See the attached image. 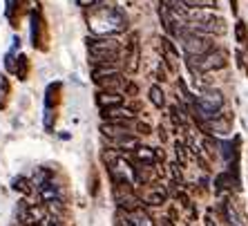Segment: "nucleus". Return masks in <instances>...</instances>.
<instances>
[{
  "mask_svg": "<svg viewBox=\"0 0 248 226\" xmlns=\"http://www.w3.org/2000/svg\"><path fill=\"white\" fill-rule=\"evenodd\" d=\"M12 191L20 193V195H31L34 188H31V181L27 177H14L12 179Z\"/></svg>",
  "mask_w": 248,
  "mask_h": 226,
  "instance_id": "23",
  "label": "nucleus"
},
{
  "mask_svg": "<svg viewBox=\"0 0 248 226\" xmlns=\"http://www.w3.org/2000/svg\"><path fill=\"white\" fill-rule=\"evenodd\" d=\"M12 43H14V45H12V52H18V49H20V36H14Z\"/></svg>",
  "mask_w": 248,
  "mask_h": 226,
  "instance_id": "34",
  "label": "nucleus"
},
{
  "mask_svg": "<svg viewBox=\"0 0 248 226\" xmlns=\"http://www.w3.org/2000/svg\"><path fill=\"white\" fill-rule=\"evenodd\" d=\"M231 9H232V14L237 16V12H239V0H231Z\"/></svg>",
  "mask_w": 248,
  "mask_h": 226,
  "instance_id": "37",
  "label": "nucleus"
},
{
  "mask_svg": "<svg viewBox=\"0 0 248 226\" xmlns=\"http://www.w3.org/2000/svg\"><path fill=\"white\" fill-rule=\"evenodd\" d=\"M206 226H217V220L213 217V213H208V215H206Z\"/></svg>",
  "mask_w": 248,
  "mask_h": 226,
  "instance_id": "35",
  "label": "nucleus"
},
{
  "mask_svg": "<svg viewBox=\"0 0 248 226\" xmlns=\"http://www.w3.org/2000/svg\"><path fill=\"white\" fill-rule=\"evenodd\" d=\"M159 226H172V224H170L168 220H161V222H159Z\"/></svg>",
  "mask_w": 248,
  "mask_h": 226,
  "instance_id": "38",
  "label": "nucleus"
},
{
  "mask_svg": "<svg viewBox=\"0 0 248 226\" xmlns=\"http://www.w3.org/2000/svg\"><path fill=\"white\" fill-rule=\"evenodd\" d=\"M174 152H177V159H179V163L188 161V155H186V144L177 141V144H174Z\"/></svg>",
  "mask_w": 248,
  "mask_h": 226,
  "instance_id": "31",
  "label": "nucleus"
},
{
  "mask_svg": "<svg viewBox=\"0 0 248 226\" xmlns=\"http://www.w3.org/2000/svg\"><path fill=\"white\" fill-rule=\"evenodd\" d=\"M166 199H168V191L163 186H150V188L143 193L141 202H145L148 206H163Z\"/></svg>",
  "mask_w": 248,
  "mask_h": 226,
  "instance_id": "10",
  "label": "nucleus"
},
{
  "mask_svg": "<svg viewBox=\"0 0 248 226\" xmlns=\"http://www.w3.org/2000/svg\"><path fill=\"white\" fill-rule=\"evenodd\" d=\"M161 49H163V58H166V63L170 70H177V61H179V52H177V47L174 43L170 41V36H163L161 38Z\"/></svg>",
  "mask_w": 248,
  "mask_h": 226,
  "instance_id": "14",
  "label": "nucleus"
},
{
  "mask_svg": "<svg viewBox=\"0 0 248 226\" xmlns=\"http://www.w3.org/2000/svg\"><path fill=\"white\" fill-rule=\"evenodd\" d=\"M87 52L90 54H108V52H123L121 43L116 36H87Z\"/></svg>",
  "mask_w": 248,
  "mask_h": 226,
  "instance_id": "5",
  "label": "nucleus"
},
{
  "mask_svg": "<svg viewBox=\"0 0 248 226\" xmlns=\"http://www.w3.org/2000/svg\"><path fill=\"white\" fill-rule=\"evenodd\" d=\"M161 5H166L170 12H174V14H181V16H188V5H186L184 0H161Z\"/></svg>",
  "mask_w": 248,
  "mask_h": 226,
  "instance_id": "24",
  "label": "nucleus"
},
{
  "mask_svg": "<svg viewBox=\"0 0 248 226\" xmlns=\"http://www.w3.org/2000/svg\"><path fill=\"white\" fill-rule=\"evenodd\" d=\"M61 94H63V83L54 81L45 90V110H56L61 103Z\"/></svg>",
  "mask_w": 248,
  "mask_h": 226,
  "instance_id": "11",
  "label": "nucleus"
},
{
  "mask_svg": "<svg viewBox=\"0 0 248 226\" xmlns=\"http://www.w3.org/2000/svg\"><path fill=\"white\" fill-rule=\"evenodd\" d=\"M134 163L139 166H155L156 163V150L148 148V145H137L132 150V157H130Z\"/></svg>",
  "mask_w": 248,
  "mask_h": 226,
  "instance_id": "8",
  "label": "nucleus"
},
{
  "mask_svg": "<svg viewBox=\"0 0 248 226\" xmlns=\"http://www.w3.org/2000/svg\"><path fill=\"white\" fill-rule=\"evenodd\" d=\"M235 38H237V43H242V45L248 43V27L244 20H237L235 23Z\"/></svg>",
  "mask_w": 248,
  "mask_h": 226,
  "instance_id": "26",
  "label": "nucleus"
},
{
  "mask_svg": "<svg viewBox=\"0 0 248 226\" xmlns=\"http://www.w3.org/2000/svg\"><path fill=\"white\" fill-rule=\"evenodd\" d=\"M116 72H119V67H116V65H94L92 81L98 83L101 79H105V76H110V74H116Z\"/></svg>",
  "mask_w": 248,
  "mask_h": 226,
  "instance_id": "22",
  "label": "nucleus"
},
{
  "mask_svg": "<svg viewBox=\"0 0 248 226\" xmlns=\"http://www.w3.org/2000/svg\"><path fill=\"white\" fill-rule=\"evenodd\" d=\"M188 63H192L199 72H215V70H224L228 63V54L221 47H213L210 52H206L203 56H186Z\"/></svg>",
  "mask_w": 248,
  "mask_h": 226,
  "instance_id": "3",
  "label": "nucleus"
},
{
  "mask_svg": "<svg viewBox=\"0 0 248 226\" xmlns=\"http://www.w3.org/2000/svg\"><path fill=\"white\" fill-rule=\"evenodd\" d=\"M5 70L9 74H14V70H16V52H12V49L5 54Z\"/></svg>",
  "mask_w": 248,
  "mask_h": 226,
  "instance_id": "28",
  "label": "nucleus"
},
{
  "mask_svg": "<svg viewBox=\"0 0 248 226\" xmlns=\"http://www.w3.org/2000/svg\"><path fill=\"white\" fill-rule=\"evenodd\" d=\"M148 97H150V103L155 105V108H166V94H163V90H161V85H150V90H148Z\"/></svg>",
  "mask_w": 248,
  "mask_h": 226,
  "instance_id": "20",
  "label": "nucleus"
},
{
  "mask_svg": "<svg viewBox=\"0 0 248 226\" xmlns=\"http://www.w3.org/2000/svg\"><path fill=\"white\" fill-rule=\"evenodd\" d=\"M125 70L130 74L139 70V36L132 34L130 36V43L125 45Z\"/></svg>",
  "mask_w": 248,
  "mask_h": 226,
  "instance_id": "7",
  "label": "nucleus"
},
{
  "mask_svg": "<svg viewBox=\"0 0 248 226\" xmlns=\"http://www.w3.org/2000/svg\"><path fill=\"white\" fill-rule=\"evenodd\" d=\"M36 2H38V0H36Z\"/></svg>",
  "mask_w": 248,
  "mask_h": 226,
  "instance_id": "40",
  "label": "nucleus"
},
{
  "mask_svg": "<svg viewBox=\"0 0 248 226\" xmlns=\"http://www.w3.org/2000/svg\"><path fill=\"white\" fill-rule=\"evenodd\" d=\"M87 27L92 36H119L127 29V16L121 7L103 2L87 9Z\"/></svg>",
  "mask_w": 248,
  "mask_h": 226,
  "instance_id": "1",
  "label": "nucleus"
},
{
  "mask_svg": "<svg viewBox=\"0 0 248 226\" xmlns=\"http://www.w3.org/2000/svg\"><path fill=\"white\" fill-rule=\"evenodd\" d=\"M23 0H5V16L14 29L20 27V14H23Z\"/></svg>",
  "mask_w": 248,
  "mask_h": 226,
  "instance_id": "13",
  "label": "nucleus"
},
{
  "mask_svg": "<svg viewBox=\"0 0 248 226\" xmlns=\"http://www.w3.org/2000/svg\"><path fill=\"white\" fill-rule=\"evenodd\" d=\"M123 101H125L123 92H108V90H98V94H96V105L101 108V110H105V108H114V105H123Z\"/></svg>",
  "mask_w": 248,
  "mask_h": 226,
  "instance_id": "9",
  "label": "nucleus"
},
{
  "mask_svg": "<svg viewBox=\"0 0 248 226\" xmlns=\"http://www.w3.org/2000/svg\"><path fill=\"white\" fill-rule=\"evenodd\" d=\"M244 56H246V74H248V47H246V52H244Z\"/></svg>",
  "mask_w": 248,
  "mask_h": 226,
  "instance_id": "39",
  "label": "nucleus"
},
{
  "mask_svg": "<svg viewBox=\"0 0 248 226\" xmlns=\"http://www.w3.org/2000/svg\"><path fill=\"white\" fill-rule=\"evenodd\" d=\"M36 197L41 199L43 204H47V202H54V199H63V193H61V186H56L52 179L49 184H45L43 188L36 191Z\"/></svg>",
  "mask_w": 248,
  "mask_h": 226,
  "instance_id": "15",
  "label": "nucleus"
},
{
  "mask_svg": "<svg viewBox=\"0 0 248 226\" xmlns=\"http://www.w3.org/2000/svg\"><path fill=\"white\" fill-rule=\"evenodd\" d=\"M112 145H116V148H121V150H134L139 145L137 137H132V134H125V137H116V139H108Z\"/></svg>",
  "mask_w": 248,
  "mask_h": 226,
  "instance_id": "21",
  "label": "nucleus"
},
{
  "mask_svg": "<svg viewBox=\"0 0 248 226\" xmlns=\"http://www.w3.org/2000/svg\"><path fill=\"white\" fill-rule=\"evenodd\" d=\"M45 130L47 132H54V126H56V110H45Z\"/></svg>",
  "mask_w": 248,
  "mask_h": 226,
  "instance_id": "27",
  "label": "nucleus"
},
{
  "mask_svg": "<svg viewBox=\"0 0 248 226\" xmlns=\"http://www.w3.org/2000/svg\"><path fill=\"white\" fill-rule=\"evenodd\" d=\"M179 41H181V47H184L186 56H203L206 52L213 49L210 36L197 34V32H192V29H188V27L179 34Z\"/></svg>",
  "mask_w": 248,
  "mask_h": 226,
  "instance_id": "4",
  "label": "nucleus"
},
{
  "mask_svg": "<svg viewBox=\"0 0 248 226\" xmlns=\"http://www.w3.org/2000/svg\"><path fill=\"white\" fill-rule=\"evenodd\" d=\"M235 58H237V67H239V70H246V56H244L242 49L235 52Z\"/></svg>",
  "mask_w": 248,
  "mask_h": 226,
  "instance_id": "33",
  "label": "nucleus"
},
{
  "mask_svg": "<svg viewBox=\"0 0 248 226\" xmlns=\"http://www.w3.org/2000/svg\"><path fill=\"white\" fill-rule=\"evenodd\" d=\"M137 92H139L137 83H130V81H127L125 87H123V97H137Z\"/></svg>",
  "mask_w": 248,
  "mask_h": 226,
  "instance_id": "32",
  "label": "nucleus"
},
{
  "mask_svg": "<svg viewBox=\"0 0 248 226\" xmlns=\"http://www.w3.org/2000/svg\"><path fill=\"white\" fill-rule=\"evenodd\" d=\"M132 130H137L139 134H150L152 132V126H150V123H143V121H137V119H134V121H132Z\"/></svg>",
  "mask_w": 248,
  "mask_h": 226,
  "instance_id": "29",
  "label": "nucleus"
},
{
  "mask_svg": "<svg viewBox=\"0 0 248 226\" xmlns=\"http://www.w3.org/2000/svg\"><path fill=\"white\" fill-rule=\"evenodd\" d=\"M54 179V173L49 168H36V173L31 175V188H34V193L38 191V188H43L45 184H49V181Z\"/></svg>",
  "mask_w": 248,
  "mask_h": 226,
  "instance_id": "17",
  "label": "nucleus"
},
{
  "mask_svg": "<svg viewBox=\"0 0 248 226\" xmlns=\"http://www.w3.org/2000/svg\"><path fill=\"white\" fill-rule=\"evenodd\" d=\"M29 41H31V47H34V49L47 52L49 29H47V20L43 18L41 9H31V12H29Z\"/></svg>",
  "mask_w": 248,
  "mask_h": 226,
  "instance_id": "2",
  "label": "nucleus"
},
{
  "mask_svg": "<svg viewBox=\"0 0 248 226\" xmlns=\"http://www.w3.org/2000/svg\"><path fill=\"white\" fill-rule=\"evenodd\" d=\"M9 94H12V83H9V76L0 74V110H5L7 103H9Z\"/></svg>",
  "mask_w": 248,
  "mask_h": 226,
  "instance_id": "19",
  "label": "nucleus"
},
{
  "mask_svg": "<svg viewBox=\"0 0 248 226\" xmlns=\"http://www.w3.org/2000/svg\"><path fill=\"white\" fill-rule=\"evenodd\" d=\"M103 121H116V123H125V121H134V110L125 108V105H114V108H105L101 110Z\"/></svg>",
  "mask_w": 248,
  "mask_h": 226,
  "instance_id": "6",
  "label": "nucleus"
},
{
  "mask_svg": "<svg viewBox=\"0 0 248 226\" xmlns=\"http://www.w3.org/2000/svg\"><path fill=\"white\" fill-rule=\"evenodd\" d=\"M125 215H127L130 226H156L155 220H152L150 215L145 213L141 206H139V209H134V210H125Z\"/></svg>",
  "mask_w": 248,
  "mask_h": 226,
  "instance_id": "16",
  "label": "nucleus"
},
{
  "mask_svg": "<svg viewBox=\"0 0 248 226\" xmlns=\"http://www.w3.org/2000/svg\"><path fill=\"white\" fill-rule=\"evenodd\" d=\"M14 76L18 81H27L29 79V58L25 54H16V70H14Z\"/></svg>",
  "mask_w": 248,
  "mask_h": 226,
  "instance_id": "18",
  "label": "nucleus"
},
{
  "mask_svg": "<svg viewBox=\"0 0 248 226\" xmlns=\"http://www.w3.org/2000/svg\"><path fill=\"white\" fill-rule=\"evenodd\" d=\"M188 9H215L217 0H184Z\"/></svg>",
  "mask_w": 248,
  "mask_h": 226,
  "instance_id": "25",
  "label": "nucleus"
},
{
  "mask_svg": "<svg viewBox=\"0 0 248 226\" xmlns=\"http://www.w3.org/2000/svg\"><path fill=\"white\" fill-rule=\"evenodd\" d=\"M103 2H108V0H76V5L81 7V9H92V7H98V5H103Z\"/></svg>",
  "mask_w": 248,
  "mask_h": 226,
  "instance_id": "30",
  "label": "nucleus"
},
{
  "mask_svg": "<svg viewBox=\"0 0 248 226\" xmlns=\"http://www.w3.org/2000/svg\"><path fill=\"white\" fill-rule=\"evenodd\" d=\"M98 193V179H96V175H92V195H96Z\"/></svg>",
  "mask_w": 248,
  "mask_h": 226,
  "instance_id": "36",
  "label": "nucleus"
},
{
  "mask_svg": "<svg viewBox=\"0 0 248 226\" xmlns=\"http://www.w3.org/2000/svg\"><path fill=\"white\" fill-rule=\"evenodd\" d=\"M125 79H123L121 72H116V74H110L105 76V79H101V81L96 83L101 90H108V92H123V87H125Z\"/></svg>",
  "mask_w": 248,
  "mask_h": 226,
  "instance_id": "12",
  "label": "nucleus"
}]
</instances>
